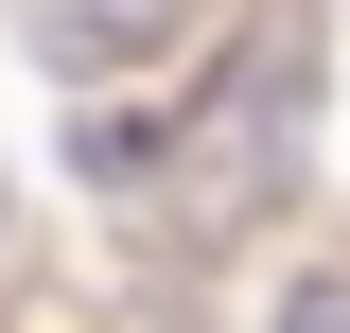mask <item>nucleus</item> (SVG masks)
Segmentation results:
<instances>
[{
  "label": "nucleus",
  "instance_id": "nucleus-1",
  "mask_svg": "<svg viewBox=\"0 0 350 333\" xmlns=\"http://www.w3.org/2000/svg\"><path fill=\"white\" fill-rule=\"evenodd\" d=\"M298 88H315V53H298V36H262V53H245V88H228V106H211V140H193V158H211L193 228H245V210L280 193V140H298Z\"/></svg>",
  "mask_w": 350,
  "mask_h": 333
},
{
  "label": "nucleus",
  "instance_id": "nucleus-2",
  "mask_svg": "<svg viewBox=\"0 0 350 333\" xmlns=\"http://www.w3.org/2000/svg\"><path fill=\"white\" fill-rule=\"evenodd\" d=\"M18 36H36L53 71H140V53L193 36V0H18Z\"/></svg>",
  "mask_w": 350,
  "mask_h": 333
},
{
  "label": "nucleus",
  "instance_id": "nucleus-3",
  "mask_svg": "<svg viewBox=\"0 0 350 333\" xmlns=\"http://www.w3.org/2000/svg\"><path fill=\"white\" fill-rule=\"evenodd\" d=\"M280 333H350V281H298V298H280Z\"/></svg>",
  "mask_w": 350,
  "mask_h": 333
}]
</instances>
